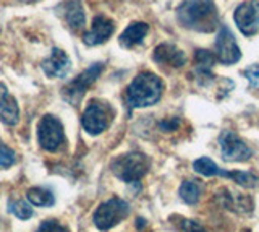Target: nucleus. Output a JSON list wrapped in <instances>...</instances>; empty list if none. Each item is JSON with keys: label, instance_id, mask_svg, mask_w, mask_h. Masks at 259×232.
I'll list each match as a JSON object with an SVG mask.
<instances>
[{"label": "nucleus", "instance_id": "f257e3e1", "mask_svg": "<svg viewBox=\"0 0 259 232\" xmlns=\"http://www.w3.org/2000/svg\"><path fill=\"white\" fill-rule=\"evenodd\" d=\"M177 18L183 28L209 33L215 29L219 15L214 0H183L177 9Z\"/></svg>", "mask_w": 259, "mask_h": 232}, {"label": "nucleus", "instance_id": "f03ea898", "mask_svg": "<svg viewBox=\"0 0 259 232\" xmlns=\"http://www.w3.org/2000/svg\"><path fill=\"white\" fill-rule=\"evenodd\" d=\"M160 96L162 82L151 71H143L130 83L126 90V102L132 109L148 107L159 102Z\"/></svg>", "mask_w": 259, "mask_h": 232}, {"label": "nucleus", "instance_id": "7ed1b4c3", "mask_svg": "<svg viewBox=\"0 0 259 232\" xmlns=\"http://www.w3.org/2000/svg\"><path fill=\"white\" fill-rule=\"evenodd\" d=\"M149 161L148 158L141 153H126L117 159H113L110 164L112 172L117 175L120 180L126 183H133L143 179L148 172Z\"/></svg>", "mask_w": 259, "mask_h": 232}, {"label": "nucleus", "instance_id": "20e7f679", "mask_svg": "<svg viewBox=\"0 0 259 232\" xmlns=\"http://www.w3.org/2000/svg\"><path fill=\"white\" fill-rule=\"evenodd\" d=\"M112 119H113V109L110 104L99 99H93L83 112L81 124H83V129L88 133L99 135L110 125Z\"/></svg>", "mask_w": 259, "mask_h": 232}, {"label": "nucleus", "instance_id": "39448f33", "mask_svg": "<svg viewBox=\"0 0 259 232\" xmlns=\"http://www.w3.org/2000/svg\"><path fill=\"white\" fill-rule=\"evenodd\" d=\"M130 214V206L126 202L120 198H110L107 202L99 205L94 211L93 221L99 230H109L120 224Z\"/></svg>", "mask_w": 259, "mask_h": 232}, {"label": "nucleus", "instance_id": "423d86ee", "mask_svg": "<svg viewBox=\"0 0 259 232\" xmlns=\"http://www.w3.org/2000/svg\"><path fill=\"white\" fill-rule=\"evenodd\" d=\"M37 141L46 151H57L65 143L63 125L55 115L47 114L40 119L37 127Z\"/></svg>", "mask_w": 259, "mask_h": 232}, {"label": "nucleus", "instance_id": "0eeeda50", "mask_svg": "<svg viewBox=\"0 0 259 232\" xmlns=\"http://www.w3.org/2000/svg\"><path fill=\"white\" fill-rule=\"evenodd\" d=\"M104 70V63L97 62V63H93L91 67H88L83 73H79L73 82H70L67 86L62 90V96L68 102L71 104H78L81 101V98L84 96V93L88 91V88L91 86L99 75L102 73Z\"/></svg>", "mask_w": 259, "mask_h": 232}, {"label": "nucleus", "instance_id": "6e6552de", "mask_svg": "<svg viewBox=\"0 0 259 232\" xmlns=\"http://www.w3.org/2000/svg\"><path fill=\"white\" fill-rule=\"evenodd\" d=\"M233 20L245 36H254L259 31V0H246L235 9Z\"/></svg>", "mask_w": 259, "mask_h": 232}, {"label": "nucleus", "instance_id": "1a4fd4ad", "mask_svg": "<svg viewBox=\"0 0 259 232\" xmlns=\"http://www.w3.org/2000/svg\"><path fill=\"white\" fill-rule=\"evenodd\" d=\"M219 143H221L222 158L229 163L246 161V159H249L251 154H253V151L249 149V146H246V143L241 138H238L237 135L230 130H225L221 133Z\"/></svg>", "mask_w": 259, "mask_h": 232}, {"label": "nucleus", "instance_id": "9d476101", "mask_svg": "<svg viewBox=\"0 0 259 232\" xmlns=\"http://www.w3.org/2000/svg\"><path fill=\"white\" fill-rule=\"evenodd\" d=\"M215 52H217L219 62H222L224 65H232V63H237L241 59L240 47L237 41H235L229 26L224 25L221 31H219L217 39H215Z\"/></svg>", "mask_w": 259, "mask_h": 232}, {"label": "nucleus", "instance_id": "9b49d317", "mask_svg": "<svg viewBox=\"0 0 259 232\" xmlns=\"http://www.w3.org/2000/svg\"><path fill=\"white\" fill-rule=\"evenodd\" d=\"M42 70L49 78H65L71 68V62L67 52H63L59 47H54L51 55L42 62Z\"/></svg>", "mask_w": 259, "mask_h": 232}, {"label": "nucleus", "instance_id": "f8f14e48", "mask_svg": "<svg viewBox=\"0 0 259 232\" xmlns=\"http://www.w3.org/2000/svg\"><path fill=\"white\" fill-rule=\"evenodd\" d=\"M113 31H115V25H113L112 20L105 18V17H96L91 29L83 36V41L86 46L102 44L113 34Z\"/></svg>", "mask_w": 259, "mask_h": 232}, {"label": "nucleus", "instance_id": "ddd939ff", "mask_svg": "<svg viewBox=\"0 0 259 232\" xmlns=\"http://www.w3.org/2000/svg\"><path fill=\"white\" fill-rule=\"evenodd\" d=\"M0 121L5 125H16L20 121V107L16 99L8 93L7 86L0 83Z\"/></svg>", "mask_w": 259, "mask_h": 232}, {"label": "nucleus", "instance_id": "4468645a", "mask_svg": "<svg viewBox=\"0 0 259 232\" xmlns=\"http://www.w3.org/2000/svg\"><path fill=\"white\" fill-rule=\"evenodd\" d=\"M154 62L159 63V65H167V67H174V68H180L185 65L186 57L185 54L175 47L174 44H160L156 47L154 51Z\"/></svg>", "mask_w": 259, "mask_h": 232}, {"label": "nucleus", "instance_id": "2eb2a0df", "mask_svg": "<svg viewBox=\"0 0 259 232\" xmlns=\"http://www.w3.org/2000/svg\"><path fill=\"white\" fill-rule=\"evenodd\" d=\"M63 9H65V21L68 23V26L73 31L83 29L86 23V17H84L83 5H81L79 0H70V2L63 5Z\"/></svg>", "mask_w": 259, "mask_h": 232}, {"label": "nucleus", "instance_id": "dca6fc26", "mask_svg": "<svg viewBox=\"0 0 259 232\" xmlns=\"http://www.w3.org/2000/svg\"><path fill=\"white\" fill-rule=\"evenodd\" d=\"M149 26L146 23H132L125 31L123 34L120 36V44L123 47H135L138 44L143 43L144 36L148 34Z\"/></svg>", "mask_w": 259, "mask_h": 232}, {"label": "nucleus", "instance_id": "f3484780", "mask_svg": "<svg viewBox=\"0 0 259 232\" xmlns=\"http://www.w3.org/2000/svg\"><path fill=\"white\" fill-rule=\"evenodd\" d=\"M194 171L198 174L204 175V177H214V175H221V177H227V179H232V172H225L222 169H219V166L210 161L209 158H199L196 161L193 163Z\"/></svg>", "mask_w": 259, "mask_h": 232}, {"label": "nucleus", "instance_id": "a211bd4d", "mask_svg": "<svg viewBox=\"0 0 259 232\" xmlns=\"http://www.w3.org/2000/svg\"><path fill=\"white\" fill-rule=\"evenodd\" d=\"M214 62H215V57L209 51H204V49L196 51V68H194V71H196L199 82H201V78H206V80L210 78V68L214 67Z\"/></svg>", "mask_w": 259, "mask_h": 232}, {"label": "nucleus", "instance_id": "6ab92c4d", "mask_svg": "<svg viewBox=\"0 0 259 232\" xmlns=\"http://www.w3.org/2000/svg\"><path fill=\"white\" fill-rule=\"evenodd\" d=\"M26 198L31 205L34 206H52L55 203V198L51 190L42 188V187H32L28 190Z\"/></svg>", "mask_w": 259, "mask_h": 232}, {"label": "nucleus", "instance_id": "aec40b11", "mask_svg": "<svg viewBox=\"0 0 259 232\" xmlns=\"http://www.w3.org/2000/svg\"><path fill=\"white\" fill-rule=\"evenodd\" d=\"M201 191H202V187L194 180H186L180 185V197L183 202L190 205H194L198 202L201 197Z\"/></svg>", "mask_w": 259, "mask_h": 232}, {"label": "nucleus", "instance_id": "412c9836", "mask_svg": "<svg viewBox=\"0 0 259 232\" xmlns=\"http://www.w3.org/2000/svg\"><path fill=\"white\" fill-rule=\"evenodd\" d=\"M8 210L13 213L18 219H29L32 216V208L26 200H15V202L8 203Z\"/></svg>", "mask_w": 259, "mask_h": 232}, {"label": "nucleus", "instance_id": "4be33fe9", "mask_svg": "<svg viewBox=\"0 0 259 232\" xmlns=\"http://www.w3.org/2000/svg\"><path fill=\"white\" fill-rule=\"evenodd\" d=\"M232 179L238 183L241 187H246V188H253L259 185V179L256 175L249 174V172H232Z\"/></svg>", "mask_w": 259, "mask_h": 232}, {"label": "nucleus", "instance_id": "5701e85b", "mask_svg": "<svg viewBox=\"0 0 259 232\" xmlns=\"http://www.w3.org/2000/svg\"><path fill=\"white\" fill-rule=\"evenodd\" d=\"M37 232H70L68 227L62 226L59 221L55 219H47L39 226Z\"/></svg>", "mask_w": 259, "mask_h": 232}, {"label": "nucleus", "instance_id": "b1692460", "mask_svg": "<svg viewBox=\"0 0 259 232\" xmlns=\"http://www.w3.org/2000/svg\"><path fill=\"white\" fill-rule=\"evenodd\" d=\"M15 164V153L5 145H0V167H10Z\"/></svg>", "mask_w": 259, "mask_h": 232}, {"label": "nucleus", "instance_id": "393cba45", "mask_svg": "<svg viewBox=\"0 0 259 232\" xmlns=\"http://www.w3.org/2000/svg\"><path fill=\"white\" fill-rule=\"evenodd\" d=\"M178 227H180V232H207L199 222L191 221V219H183Z\"/></svg>", "mask_w": 259, "mask_h": 232}, {"label": "nucleus", "instance_id": "a878e982", "mask_svg": "<svg viewBox=\"0 0 259 232\" xmlns=\"http://www.w3.org/2000/svg\"><path fill=\"white\" fill-rule=\"evenodd\" d=\"M245 76L254 88H259V65H253L245 70Z\"/></svg>", "mask_w": 259, "mask_h": 232}, {"label": "nucleus", "instance_id": "bb28decb", "mask_svg": "<svg viewBox=\"0 0 259 232\" xmlns=\"http://www.w3.org/2000/svg\"><path fill=\"white\" fill-rule=\"evenodd\" d=\"M178 124H180V121L178 119H168V121H162L160 122V129L164 130V132H172V130H175L177 127H178Z\"/></svg>", "mask_w": 259, "mask_h": 232}]
</instances>
